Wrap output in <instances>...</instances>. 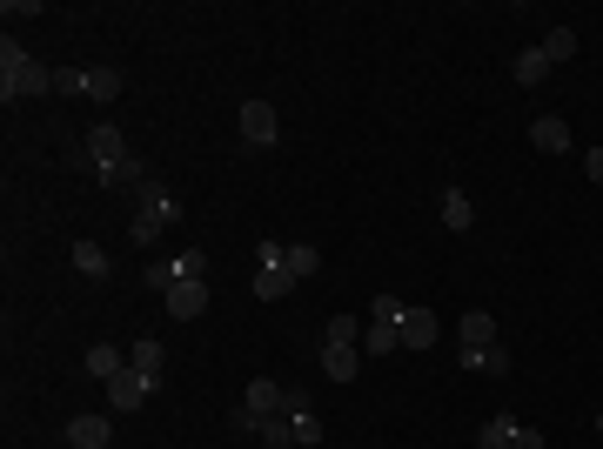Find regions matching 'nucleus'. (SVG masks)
<instances>
[{"label": "nucleus", "instance_id": "obj_34", "mask_svg": "<svg viewBox=\"0 0 603 449\" xmlns=\"http://www.w3.org/2000/svg\"><path fill=\"white\" fill-rule=\"evenodd\" d=\"M583 175H590V181H603V148H583Z\"/></svg>", "mask_w": 603, "mask_h": 449}, {"label": "nucleus", "instance_id": "obj_6", "mask_svg": "<svg viewBox=\"0 0 603 449\" xmlns=\"http://www.w3.org/2000/svg\"><path fill=\"white\" fill-rule=\"evenodd\" d=\"M235 121H242V141H248V148H275V135H282V121H275V108H268V101H242V114H235Z\"/></svg>", "mask_w": 603, "mask_h": 449}, {"label": "nucleus", "instance_id": "obj_19", "mask_svg": "<svg viewBox=\"0 0 603 449\" xmlns=\"http://www.w3.org/2000/svg\"><path fill=\"white\" fill-rule=\"evenodd\" d=\"M121 369H128V349H114V342H94L88 349V376L108 382V376H121Z\"/></svg>", "mask_w": 603, "mask_h": 449}, {"label": "nucleus", "instance_id": "obj_27", "mask_svg": "<svg viewBox=\"0 0 603 449\" xmlns=\"http://www.w3.org/2000/svg\"><path fill=\"white\" fill-rule=\"evenodd\" d=\"M356 349H369V356H389V349H402V342H396V329H389V322H369Z\"/></svg>", "mask_w": 603, "mask_h": 449}, {"label": "nucleus", "instance_id": "obj_24", "mask_svg": "<svg viewBox=\"0 0 603 449\" xmlns=\"http://www.w3.org/2000/svg\"><path fill=\"white\" fill-rule=\"evenodd\" d=\"M315 269H322V248H309V242H289V275H295V282H309Z\"/></svg>", "mask_w": 603, "mask_h": 449}, {"label": "nucleus", "instance_id": "obj_1", "mask_svg": "<svg viewBox=\"0 0 603 449\" xmlns=\"http://www.w3.org/2000/svg\"><path fill=\"white\" fill-rule=\"evenodd\" d=\"M27 94H54V74L27 54V47H0V101H27Z\"/></svg>", "mask_w": 603, "mask_h": 449}, {"label": "nucleus", "instance_id": "obj_8", "mask_svg": "<svg viewBox=\"0 0 603 449\" xmlns=\"http://www.w3.org/2000/svg\"><path fill=\"white\" fill-rule=\"evenodd\" d=\"M161 302H168V315H175V322H195V315L208 309V282H201V275H188V282H175Z\"/></svg>", "mask_w": 603, "mask_h": 449}, {"label": "nucleus", "instance_id": "obj_30", "mask_svg": "<svg viewBox=\"0 0 603 449\" xmlns=\"http://www.w3.org/2000/svg\"><path fill=\"white\" fill-rule=\"evenodd\" d=\"M228 429H235V436H255V429H262V416H255L248 403H235V409H228Z\"/></svg>", "mask_w": 603, "mask_h": 449}, {"label": "nucleus", "instance_id": "obj_29", "mask_svg": "<svg viewBox=\"0 0 603 449\" xmlns=\"http://www.w3.org/2000/svg\"><path fill=\"white\" fill-rule=\"evenodd\" d=\"M362 329H369V322H356V315L335 309V315H329V336H322V342H362Z\"/></svg>", "mask_w": 603, "mask_h": 449}, {"label": "nucleus", "instance_id": "obj_3", "mask_svg": "<svg viewBox=\"0 0 603 449\" xmlns=\"http://www.w3.org/2000/svg\"><path fill=\"white\" fill-rule=\"evenodd\" d=\"M81 148H88V161H94V181H108L114 168H128V161H134V155H128V141H121V128H108V121H94Z\"/></svg>", "mask_w": 603, "mask_h": 449}, {"label": "nucleus", "instance_id": "obj_18", "mask_svg": "<svg viewBox=\"0 0 603 449\" xmlns=\"http://www.w3.org/2000/svg\"><path fill=\"white\" fill-rule=\"evenodd\" d=\"M248 289L262 295V302H282V295H295V275H289V262H282V269H255V282H248Z\"/></svg>", "mask_w": 603, "mask_h": 449}, {"label": "nucleus", "instance_id": "obj_2", "mask_svg": "<svg viewBox=\"0 0 603 449\" xmlns=\"http://www.w3.org/2000/svg\"><path fill=\"white\" fill-rule=\"evenodd\" d=\"M141 195V208H134V222H128V242H155L168 222H181V202L161 188V181H148V188H134Z\"/></svg>", "mask_w": 603, "mask_h": 449}, {"label": "nucleus", "instance_id": "obj_10", "mask_svg": "<svg viewBox=\"0 0 603 449\" xmlns=\"http://www.w3.org/2000/svg\"><path fill=\"white\" fill-rule=\"evenodd\" d=\"M530 148L536 155H570V128H563L557 114H536L530 121Z\"/></svg>", "mask_w": 603, "mask_h": 449}, {"label": "nucleus", "instance_id": "obj_20", "mask_svg": "<svg viewBox=\"0 0 603 449\" xmlns=\"http://www.w3.org/2000/svg\"><path fill=\"white\" fill-rule=\"evenodd\" d=\"M255 443L262 449H295V423L275 409V416H262V429H255Z\"/></svg>", "mask_w": 603, "mask_h": 449}, {"label": "nucleus", "instance_id": "obj_36", "mask_svg": "<svg viewBox=\"0 0 603 449\" xmlns=\"http://www.w3.org/2000/svg\"><path fill=\"white\" fill-rule=\"evenodd\" d=\"M597 436H603V409H597Z\"/></svg>", "mask_w": 603, "mask_h": 449}, {"label": "nucleus", "instance_id": "obj_16", "mask_svg": "<svg viewBox=\"0 0 603 449\" xmlns=\"http://www.w3.org/2000/svg\"><path fill=\"white\" fill-rule=\"evenodd\" d=\"M242 403L255 409V416H275V409H282V382H275V376H255L242 389Z\"/></svg>", "mask_w": 603, "mask_h": 449}, {"label": "nucleus", "instance_id": "obj_13", "mask_svg": "<svg viewBox=\"0 0 603 449\" xmlns=\"http://www.w3.org/2000/svg\"><path fill=\"white\" fill-rule=\"evenodd\" d=\"M128 362L141 369V376H155V382H161V369H168V342H155V336H134V342H128Z\"/></svg>", "mask_w": 603, "mask_h": 449}, {"label": "nucleus", "instance_id": "obj_35", "mask_svg": "<svg viewBox=\"0 0 603 449\" xmlns=\"http://www.w3.org/2000/svg\"><path fill=\"white\" fill-rule=\"evenodd\" d=\"M510 449H550V443H543L536 429H516V443H510Z\"/></svg>", "mask_w": 603, "mask_h": 449}, {"label": "nucleus", "instance_id": "obj_7", "mask_svg": "<svg viewBox=\"0 0 603 449\" xmlns=\"http://www.w3.org/2000/svg\"><path fill=\"white\" fill-rule=\"evenodd\" d=\"M396 342H402V349H429V342H436V309L409 302V309H402V322H396Z\"/></svg>", "mask_w": 603, "mask_h": 449}, {"label": "nucleus", "instance_id": "obj_22", "mask_svg": "<svg viewBox=\"0 0 603 449\" xmlns=\"http://www.w3.org/2000/svg\"><path fill=\"white\" fill-rule=\"evenodd\" d=\"M516 429H523V423L496 416V423H483V429H476V449H510V443H516Z\"/></svg>", "mask_w": 603, "mask_h": 449}, {"label": "nucleus", "instance_id": "obj_15", "mask_svg": "<svg viewBox=\"0 0 603 449\" xmlns=\"http://www.w3.org/2000/svg\"><path fill=\"white\" fill-rule=\"evenodd\" d=\"M456 362H463V369H490V376H510V349H503V342H490V349H456Z\"/></svg>", "mask_w": 603, "mask_h": 449}, {"label": "nucleus", "instance_id": "obj_9", "mask_svg": "<svg viewBox=\"0 0 603 449\" xmlns=\"http://www.w3.org/2000/svg\"><path fill=\"white\" fill-rule=\"evenodd\" d=\"M108 443H114L108 416H74V423H67V449H108Z\"/></svg>", "mask_w": 603, "mask_h": 449}, {"label": "nucleus", "instance_id": "obj_12", "mask_svg": "<svg viewBox=\"0 0 603 449\" xmlns=\"http://www.w3.org/2000/svg\"><path fill=\"white\" fill-rule=\"evenodd\" d=\"M67 255H74V269L88 275V282H108V275H114V255H108L101 242H88V235H81V242L67 248Z\"/></svg>", "mask_w": 603, "mask_h": 449}, {"label": "nucleus", "instance_id": "obj_23", "mask_svg": "<svg viewBox=\"0 0 603 449\" xmlns=\"http://www.w3.org/2000/svg\"><path fill=\"white\" fill-rule=\"evenodd\" d=\"M289 423H295V449H322V436H329L315 409H302V416H289Z\"/></svg>", "mask_w": 603, "mask_h": 449}, {"label": "nucleus", "instance_id": "obj_14", "mask_svg": "<svg viewBox=\"0 0 603 449\" xmlns=\"http://www.w3.org/2000/svg\"><path fill=\"white\" fill-rule=\"evenodd\" d=\"M443 228L449 235H469L476 228V202H469L463 188H443Z\"/></svg>", "mask_w": 603, "mask_h": 449}, {"label": "nucleus", "instance_id": "obj_31", "mask_svg": "<svg viewBox=\"0 0 603 449\" xmlns=\"http://www.w3.org/2000/svg\"><path fill=\"white\" fill-rule=\"evenodd\" d=\"M54 94H88V68H61L54 74Z\"/></svg>", "mask_w": 603, "mask_h": 449}, {"label": "nucleus", "instance_id": "obj_32", "mask_svg": "<svg viewBox=\"0 0 603 449\" xmlns=\"http://www.w3.org/2000/svg\"><path fill=\"white\" fill-rule=\"evenodd\" d=\"M289 262V242H262L255 248V269H282Z\"/></svg>", "mask_w": 603, "mask_h": 449}, {"label": "nucleus", "instance_id": "obj_4", "mask_svg": "<svg viewBox=\"0 0 603 449\" xmlns=\"http://www.w3.org/2000/svg\"><path fill=\"white\" fill-rule=\"evenodd\" d=\"M101 389H108V409L114 416H134V409H148V396H155V376H141V369H121V376H108L101 382Z\"/></svg>", "mask_w": 603, "mask_h": 449}, {"label": "nucleus", "instance_id": "obj_26", "mask_svg": "<svg viewBox=\"0 0 603 449\" xmlns=\"http://www.w3.org/2000/svg\"><path fill=\"white\" fill-rule=\"evenodd\" d=\"M88 101H121V74L114 68H88Z\"/></svg>", "mask_w": 603, "mask_h": 449}, {"label": "nucleus", "instance_id": "obj_11", "mask_svg": "<svg viewBox=\"0 0 603 449\" xmlns=\"http://www.w3.org/2000/svg\"><path fill=\"white\" fill-rule=\"evenodd\" d=\"M356 369H362V349H356V342H322V376L356 382Z\"/></svg>", "mask_w": 603, "mask_h": 449}, {"label": "nucleus", "instance_id": "obj_21", "mask_svg": "<svg viewBox=\"0 0 603 449\" xmlns=\"http://www.w3.org/2000/svg\"><path fill=\"white\" fill-rule=\"evenodd\" d=\"M516 88H536V81H543V74H550V61H543V47H523V54H516Z\"/></svg>", "mask_w": 603, "mask_h": 449}, {"label": "nucleus", "instance_id": "obj_17", "mask_svg": "<svg viewBox=\"0 0 603 449\" xmlns=\"http://www.w3.org/2000/svg\"><path fill=\"white\" fill-rule=\"evenodd\" d=\"M456 336H463V349H490V342H496V315L490 309H469Z\"/></svg>", "mask_w": 603, "mask_h": 449}, {"label": "nucleus", "instance_id": "obj_33", "mask_svg": "<svg viewBox=\"0 0 603 449\" xmlns=\"http://www.w3.org/2000/svg\"><path fill=\"white\" fill-rule=\"evenodd\" d=\"M0 14H7V21H34V14H41V0H7Z\"/></svg>", "mask_w": 603, "mask_h": 449}, {"label": "nucleus", "instance_id": "obj_25", "mask_svg": "<svg viewBox=\"0 0 603 449\" xmlns=\"http://www.w3.org/2000/svg\"><path fill=\"white\" fill-rule=\"evenodd\" d=\"M570 54H577V34H570V27H550V34H543V61L557 68V61H570Z\"/></svg>", "mask_w": 603, "mask_h": 449}, {"label": "nucleus", "instance_id": "obj_28", "mask_svg": "<svg viewBox=\"0 0 603 449\" xmlns=\"http://www.w3.org/2000/svg\"><path fill=\"white\" fill-rule=\"evenodd\" d=\"M402 309H409V302H402V295H389V289H382L376 302H369V322H389V329H396V322H402Z\"/></svg>", "mask_w": 603, "mask_h": 449}, {"label": "nucleus", "instance_id": "obj_5", "mask_svg": "<svg viewBox=\"0 0 603 449\" xmlns=\"http://www.w3.org/2000/svg\"><path fill=\"white\" fill-rule=\"evenodd\" d=\"M188 275H208V255L201 248H181L175 262H148V289H175V282H188Z\"/></svg>", "mask_w": 603, "mask_h": 449}]
</instances>
